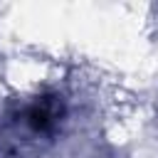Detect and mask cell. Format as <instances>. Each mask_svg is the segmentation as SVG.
Instances as JSON below:
<instances>
[{
  "label": "cell",
  "instance_id": "cell-1",
  "mask_svg": "<svg viewBox=\"0 0 158 158\" xmlns=\"http://www.w3.org/2000/svg\"><path fill=\"white\" fill-rule=\"evenodd\" d=\"M52 121H54V116H52V111L47 109V106H32L30 111H27V123L35 128V131H47L49 126H52Z\"/></svg>",
  "mask_w": 158,
  "mask_h": 158
}]
</instances>
